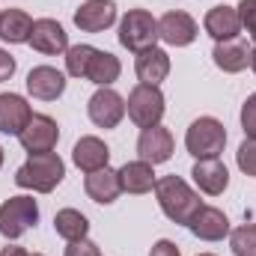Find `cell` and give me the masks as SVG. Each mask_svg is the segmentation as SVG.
<instances>
[{
  "instance_id": "6da1fadb",
  "label": "cell",
  "mask_w": 256,
  "mask_h": 256,
  "mask_svg": "<svg viewBox=\"0 0 256 256\" xmlns=\"http://www.w3.org/2000/svg\"><path fill=\"white\" fill-rule=\"evenodd\" d=\"M155 196H158L161 212L173 224H182V226L191 224V218L200 212V206H202L200 194L194 191L182 176H164V179H158L155 182Z\"/></svg>"
},
{
  "instance_id": "7a4b0ae2",
  "label": "cell",
  "mask_w": 256,
  "mask_h": 256,
  "mask_svg": "<svg viewBox=\"0 0 256 256\" xmlns=\"http://www.w3.org/2000/svg\"><path fill=\"white\" fill-rule=\"evenodd\" d=\"M66 176V164L57 152H39L30 155L18 170H15V185L24 191L51 194Z\"/></svg>"
},
{
  "instance_id": "3957f363",
  "label": "cell",
  "mask_w": 256,
  "mask_h": 256,
  "mask_svg": "<svg viewBox=\"0 0 256 256\" xmlns=\"http://www.w3.org/2000/svg\"><path fill=\"white\" fill-rule=\"evenodd\" d=\"M158 39H161L158 18L149 9H128L126 15H122V21H120V45L128 48L131 54L155 48Z\"/></svg>"
},
{
  "instance_id": "277c9868",
  "label": "cell",
  "mask_w": 256,
  "mask_h": 256,
  "mask_svg": "<svg viewBox=\"0 0 256 256\" xmlns=\"http://www.w3.org/2000/svg\"><path fill=\"white\" fill-rule=\"evenodd\" d=\"M224 146H226V128L214 116H200L185 131V149L191 152L196 161H202V158H220Z\"/></svg>"
},
{
  "instance_id": "5b68a950",
  "label": "cell",
  "mask_w": 256,
  "mask_h": 256,
  "mask_svg": "<svg viewBox=\"0 0 256 256\" xmlns=\"http://www.w3.org/2000/svg\"><path fill=\"white\" fill-rule=\"evenodd\" d=\"M164 92L152 84H137L131 92H128L126 102V114L128 120L137 128H152L161 126V116H164Z\"/></svg>"
},
{
  "instance_id": "8992f818",
  "label": "cell",
  "mask_w": 256,
  "mask_h": 256,
  "mask_svg": "<svg viewBox=\"0 0 256 256\" xmlns=\"http://www.w3.org/2000/svg\"><path fill=\"white\" fill-rule=\"evenodd\" d=\"M36 224H39V206H36L33 196L18 194V196H9L0 206V236L3 238L15 242Z\"/></svg>"
},
{
  "instance_id": "52a82bcc",
  "label": "cell",
  "mask_w": 256,
  "mask_h": 256,
  "mask_svg": "<svg viewBox=\"0 0 256 256\" xmlns=\"http://www.w3.org/2000/svg\"><path fill=\"white\" fill-rule=\"evenodd\" d=\"M60 140V126L48 116V114H33L24 131L18 134V143L24 146V152L39 155V152H54Z\"/></svg>"
},
{
  "instance_id": "ba28073f",
  "label": "cell",
  "mask_w": 256,
  "mask_h": 256,
  "mask_svg": "<svg viewBox=\"0 0 256 256\" xmlns=\"http://www.w3.org/2000/svg\"><path fill=\"white\" fill-rule=\"evenodd\" d=\"M86 114L92 120V126L98 128H116L126 116V98L110 90V86H98L92 96H90V104H86Z\"/></svg>"
},
{
  "instance_id": "9c48e42d",
  "label": "cell",
  "mask_w": 256,
  "mask_h": 256,
  "mask_svg": "<svg viewBox=\"0 0 256 256\" xmlns=\"http://www.w3.org/2000/svg\"><path fill=\"white\" fill-rule=\"evenodd\" d=\"M173 149H176V143H173L170 128H164V126L140 128V137H137V155H140V161H146L152 167L164 164V161L173 158Z\"/></svg>"
},
{
  "instance_id": "30bf717a",
  "label": "cell",
  "mask_w": 256,
  "mask_h": 256,
  "mask_svg": "<svg viewBox=\"0 0 256 256\" xmlns=\"http://www.w3.org/2000/svg\"><path fill=\"white\" fill-rule=\"evenodd\" d=\"M33 51L45 54V57H57L68 51V33L60 21L54 18H39L33 21V33H30V42H27Z\"/></svg>"
},
{
  "instance_id": "8fae6325",
  "label": "cell",
  "mask_w": 256,
  "mask_h": 256,
  "mask_svg": "<svg viewBox=\"0 0 256 256\" xmlns=\"http://www.w3.org/2000/svg\"><path fill=\"white\" fill-rule=\"evenodd\" d=\"M116 24V3L114 0H86L74 12V27L80 33H104Z\"/></svg>"
},
{
  "instance_id": "7c38bea8",
  "label": "cell",
  "mask_w": 256,
  "mask_h": 256,
  "mask_svg": "<svg viewBox=\"0 0 256 256\" xmlns=\"http://www.w3.org/2000/svg\"><path fill=\"white\" fill-rule=\"evenodd\" d=\"M158 33H161V39H164L167 45H173V48H188L194 39H196L200 27H196V21H194L188 12L176 9V12H167V15L158 18Z\"/></svg>"
},
{
  "instance_id": "4fadbf2b",
  "label": "cell",
  "mask_w": 256,
  "mask_h": 256,
  "mask_svg": "<svg viewBox=\"0 0 256 256\" xmlns=\"http://www.w3.org/2000/svg\"><path fill=\"white\" fill-rule=\"evenodd\" d=\"M27 92L39 102H57L66 92V74L54 66H36L27 74Z\"/></svg>"
},
{
  "instance_id": "5bb4252c",
  "label": "cell",
  "mask_w": 256,
  "mask_h": 256,
  "mask_svg": "<svg viewBox=\"0 0 256 256\" xmlns=\"http://www.w3.org/2000/svg\"><path fill=\"white\" fill-rule=\"evenodd\" d=\"M33 116V108L27 104L24 96L18 92H0V134H12L18 137L24 126L30 122Z\"/></svg>"
},
{
  "instance_id": "9a60e30c",
  "label": "cell",
  "mask_w": 256,
  "mask_h": 256,
  "mask_svg": "<svg viewBox=\"0 0 256 256\" xmlns=\"http://www.w3.org/2000/svg\"><path fill=\"white\" fill-rule=\"evenodd\" d=\"M202 27L206 33L214 39V42H230V39H238L242 33V18H238V9L236 6H212L202 18Z\"/></svg>"
},
{
  "instance_id": "2e32d148",
  "label": "cell",
  "mask_w": 256,
  "mask_h": 256,
  "mask_svg": "<svg viewBox=\"0 0 256 256\" xmlns=\"http://www.w3.org/2000/svg\"><path fill=\"white\" fill-rule=\"evenodd\" d=\"M72 161H74L78 170H84V173H96V170L108 167V161H110V149H108V143H104L102 137L86 134V137H80V140L74 143V149H72Z\"/></svg>"
},
{
  "instance_id": "e0dca14e",
  "label": "cell",
  "mask_w": 256,
  "mask_h": 256,
  "mask_svg": "<svg viewBox=\"0 0 256 256\" xmlns=\"http://www.w3.org/2000/svg\"><path fill=\"white\" fill-rule=\"evenodd\" d=\"M191 176H194V182H196V188L202 194H208V196H220V194L226 191V185H230V170H226V164L220 158H202V161H196Z\"/></svg>"
},
{
  "instance_id": "ac0fdd59",
  "label": "cell",
  "mask_w": 256,
  "mask_h": 256,
  "mask_svg": "<svg viewBox=\"0 0 256 256\" xmlns=\"http://www.w3.org/2000/svg\"><path fill=\"white\" fill-rule=\"evenodd\" d=\"M188 230L202 242H220L230 236V218L214 206H200V212L191 218Z\"/></svg>"
},
{
  "instance_id": "d6986e66",
  "label": "cell",
  "mask_w": 256,
  "mask_h": 256,
  "mask_svg": "<svg viewBox=\"0 0 256 256\" xmlns=\"http://www.w3.org/2000/svg\"><path fill=\"white\" fill-rule=\"evenodd\" d=\"M84 191L92 202L98 206H110L116 202V196L122 194V185H120V170H110V167H102L96 173H86L84 179Z\"/></svg>"
},
{
  "instance_id": "ffe728a7",
  "label": "cell",
  "mask_w": 256,
  "mask_h": 256,
  "mask_svg": "<svg viewBox=\"0 0 256 256\" xmlns=\"http://www.w3.org/2000/svg\"><path fill=\"white\" fill-rule=\"evenodd\" d=\"M134 72H137V80L140 84H152L158 86L161 80H167L170 74V54L164 48H149V51H140L137 60H134Z\"/></svg>"
},
{
  "instance_id": "44dd1931",
  "label": "cell",
  "mask_w": 256,
  "mask_h": 256,
  "mask_svg": "<svg viewBox=\"0 0 256 256\" xmlns=\"http://www.w3.org/2000/svg\"><path fill=\"white\" fill-rule=\"evenodd\" d=\"M212 60L220 72L226 74H238L250 66V48L242 42V39H230V42H214V51H212Z\"/></svg>"
},
{
  "instance_id": "7402d4cb",
  "label": "cell",
  "mask_w": 256,
  "mask_h": 256,
  "mask_svg": "<svg viewBox=\"0 0 256 256\" xmlns=\"http://www.w3.org/2000/svg\"><path fill=\"white\" fill-rule=\"evenodd\" d=\"M155 167L146 164V161H126L120 167V185L126 194H149L155 191Z\"/></svg>"
},
{
  "instance_id": "603a6c76",
  "label": "cell",
  "mask_w": 256,
  "mask_h": 256,
  "mask_svg": "<svg viewBox=\"0 0 256 256\" xmlns=\"http://www.w3.org/2000/svg\"><path fill=\"white\" fill-rule=\"evenodd\" d=\"M33 33V18L24 9H3L0 12V39L9 45H27Z\"/></svg>"
},
{
  "instance_id": "cb8c5ba5",
  "label": "cell",
  "mask_w": 256,
  "mask_h": 256,
  "mask_svg": "<svg viewBox=\"0 0 256 256\" xmlns=\"http://www.w3.org/2000/svg\"><path fill=\"white\" fill-rule=\"evenodd\" d=\"M120 74H122L120 57H114L110 51H98L96 48V54L90 60V68H86V80L96 84V86H110V84L120 80Z\"/></svg>"
},
{
  "instance_id": "d4e9b609",
  "label": "cell",
  "mask_w": 256,
  "mask_h": 256,
  "mask_svg": "<svg viewBox=\"0 0 256 256\" xmlns=\"http://www.w3.org/2000/svg\"><path fill=\"white\" fill-rule=\"evenodd\" d=\"M54 230H57V236L66 238V242H80L90 232V220L78 208H60L54 214Z\"/></svg>"
},
{
  "instance_id": "484cf974",
  "label": "cell",
  "mask_w": 256,
  "mask_h": 256,
  "mask_svg": "<svg viewBox=\"0 0 256 256\" xmlns=\"http://www.w3.org/2000/svg\"><path fill=\"white\" fill-rule=\"evenodd\" d=\"M92 54H96L92 45H68V51H66V72L72 78H84L86 80V68H90Z\"/></svg>"
},
{
  "instance_id": "4316f807",
  "label": "cell",
  "mask_w": 256,
  "mask_h": 256,
  "mask_svg": "<svg viewBox=\"0 0 256 256\" xmlns=\"http://www.w3.org/2000/svg\"><path fill=\"white\" fill-rule=\"evenodd\" d=\"M232 256H256V224H242L230 232Z\"/></svg>"
},
{
  "instance_id": "83f0119b",
  "label": "cell",
  "mask_w": 256,
  "mask_h": 256,
  "mask_svg": "<svg viewBox=\"0 0 256 256\" xmlns=\"http://www.w3.org/2000/svg\"><path fill=\"white\" fill-rule=\"evenodd\" d=\"M236 161H238V170H242L244 176L256 179V140L254 137H244V143H242L238 152H236Z\"/></svg>"
},
{
  "instance_id": "f1b7e54d",
  "label": "cell",
  "mask_w": 256,
  "mask_h": 256,
  "mask_svg": "<svg viewBox=\"0 0 256 256\" xmlns=\"http://www.w3.org/2000/svg\"><path fill=\"white\" fill-rule=\"evenodd\" d=\"M236 9H238V18H242V30H248V36L256 45V0H242Z\"/></svg>"
},
{
  "instance_id": "f546056e",
  "label": "cell",
  "mask_w": 256,
  "mask_h": 256,
  "mask_svg": "<svg viewBox=\"0 0 256 256\" xmlns=\"http://www.w3.org/2000/svg\"><path fill=\"white\" fill-rule=\"evenodd\" d=\"M242 128H244V137L256 140V92H250L248 102L242 104Z\"/></svg>"
},
{
  "instance_id": "4dcf8cb0",
  "label": "cell",
  "mask_w": 256,
  "mask_h": 256,
  "mask_svg": "<svg viewBox=\"0 0 256 256\" xmlns=\"http://www.w3.org/2000/svg\"><path fill=\"white\" fill-rule=\"evenodd\" d=\"M66 256H102V250H98V244H96V242L80 238V242H68Z\"/></svg>"
},
{
  "instance_id": "1f68e13d",
  "label": "cell",
  "mask_w": 256,
  "mask_h": 256,
  "mask_svg": "<svg viewBox=\"0 0 256 256\" xmlns=\"http://www.w3.org/2000/svg\"><path fill=\"white\" fill-rule=\"evenodd\" d=\"M149 256H182V250L176 248V242H170V238H161V242H155V244H152Z\"/></svg>"
},
{
  "instance_id": "d6a6232c",
  "label": "cell",
  "mask_w": 256,
  "mask_h": 256,
  "mask_svg": "<svg viewBox=\"0 0 256 256\" xmlns=\"http://www.w3.org/2000/svg\"><path fill=\"white\" fill-rule=\"evenodd\" d=\"M15 57H12V54H9V51H3V48H0V84H3V80H9V78H12V74H15Z\"/></svg>"
},
{
  "instance_id": "836d02e7",
  "label": "cell",
  "mask_w": 256,
  "mask_h": 256,
  "mask_svg": "<svg viewBox=\"0 0 256 256\" xmlns=\"http://www.w3.org/2000/svg\"><path fill=\"white\" fill-rule=\"evenodd\" d=\"M0 256H30L24 248H18V244H6L3 250H0Z\"/></svg>"
},
{
  "instance_id": "e575fe53",
  "label": "cell",
  "mask_w": 256,
  "mask_h": 256,
  "mask_svg": "<svg viewBox=\"0 0 256 256\" xmlns=\"http://www.w3.org/2000/svg\"><path fill=\"white\" fill-rule=\"evenodd\" d=\"M250 68H254V72H256V48H254V51H250Z\"/></svg>"
},
{
  "instance_id": "d590c367",
  "label": "cell",
  "mask_w": 256,
  "mask_h": 256,
  "mask_svg": "<svg viewBox=\"0 0 256 256\" xmlns=\"http://www.w3.org/2000/svg\"><path fill=\"white\" fill-rule=\"evenodd\" d=\"M0 167H3V146H0Z\"/></svg>"
},
{
  "instance_id": "8d00e7d4",
  "label": "cell",
  "mask_w": 256,
  "mask_h": 256,
  "mask_svg": "<svg viewBox=\"0 0 256 256\" xmlns=\"http://www.w3.org/2000/svg\"><path fill=\"white\" fill-rule=\"evenodd\" d=\"M200 256H214V254H200Z\"/></svg>"
},
{
  "instance_id": "74e56055",
  "label": "cell",
  "mask_w": 256,
  "mask_h": 256,
  "mask_svg": "<svg viewBox=\"0 0 256 256\" xmlns=\"http://www.w3.org/2000/svg\"><path fill=\"white\" fill-rule=\"evenodd\" d=\"M30 256H42V254H30Z\"/></svg>"
}]
</instances>
